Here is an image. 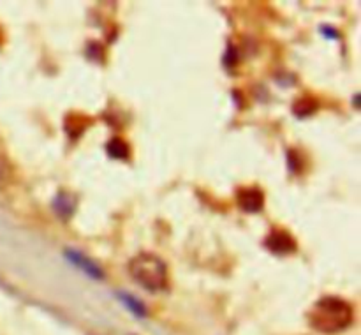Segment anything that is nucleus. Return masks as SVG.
I'll return each instance as SVG.
<instances>
[{
    "label": "nucleus",
    "mask_w": 361,
    "mask_h": 335,
    "mask_svg": "<svg viewBox=\"0 0 361 335\" xmlns=\"http://www.w3.org/2000/svg\"><path fill=\"white\" fill-rule=\"evenodd\" d=\"M129 274L137 286L150 293H161L169 288L168 264L154 252H140L129 261Z\"/></svg>",
    "instance_id": "f03ea898"
},
{
    "label": "nucleus",
    "mask_w": 361,
    "mask_h": 335,
    "mask_svg": "<svg viewBox=\"0 0 361 335\" xmlns=\"http://www.w3.org/2000/svg\"><path fill=\"white\" fill-rule=\"evenodd\" d=\"M264 247L270 252L277 254V256H288V254H295L298 249V242L293 236L291 231L284 228H274L268 236L264 238Z\"/></svg>",
    "instance_id": "7ed1b4c3"
},
{
    "label": "nucleus",
    "mask_w": 361,
    "mask_h": 335,
    "mask_svg": "<svg viewBox=\"0 0 361 335\" xmlns=\"http://www.w3.org/2000/svg\"><path fill=\"white\" fill-rule=\"evenodd\" d=\"M236 205L247 214H257L264 208V193L256 185L240 187L236 190Z\"/></svg>",
    "instance_id": "20e7f679"
},
{
    "label": "nucleus",
    "mask_w": 361,
    "mask_h": 335,
    "mask_svg": "<svg viewBox=\"0 0 361 335\" xmlns=\"http://www.w3.org/2000/svg\"><path fill=\"white\" fill-rule=\"evenodd\" d=\"M2 42H4V32L0 30V44H2Z\"/></svg>",
    "instance_id": "9d476101"
},
{
    "label": "nucleus",
    "mask_w": 361,
    "mask_h": 335,
    "mask_svg": "<svg viewBox=\"0 0 361 335\" xmlns=\"http://www.w3.org/2000/svg\"><path fill=\"white\" fill-rule=\"evenodd\" d=\"M316 109L317 102L316 99L312 97H300L298 101L295 102V106H293V111H295V115L298 116V118H307V116L312 115Z\"/></svg>",
    "instance_id": "1a4fd4ad"
},
{
    "label": "nucleus",
    "mask_w": 361,
    "mask_h": 335,
    "mask_svg": "<svg viewBox=\"0 0 361 335\" xmlns=\"http://www.w3.org/2000/svg\"><path fill=\"white\" fill-rule=\"evenodd\" d=\"M63 256L71 261V264H74L76 268H80V270L85 272V274H87L90 279H97V281H101V279L104 277V272H102V268L99 267L95 261H92L90 257L85 256L83 252H80V250L67 249V250H63Z\"/></svg>",
    "instance_id": "39448f33"
},
{
    "label": "nucleus",
    "mask_w": 361,
    "mask_h": 335,
    "mask_svg": "<svg viewBox=\"0 0 361 335\" xmlns=\"http://www.w3.org/2000/svg\"><path fill=\"white\" fill-rule=\"evenodd\" d=\"M116 296H118V300L122 302V305H126L127 309H129L136 317L147 316V309H145V305L136 298V296L129 295V293H123V291L116 293Z\"/></svg>",
    "instance_id": "6e6552de"
},
{
    "label": "nucleus",
    "mask_w": 361,
    "mask_h": 335,
    "mask_svg": "<svg viewBox=\"0 0 361 335\" xmlns=\"http://www.w3.org/2000/svg\"><path fill=\"white\" fill-rule=\"evenodd\" d=\"M53 210H55V214L59 215L60 219L67 221V219H71V215L74 214V210H76V200H74V196H71L69 193L60 190L55 196V200H53Z\"/></svg>",
    "instance_id": "423d86ee"
},
{
    "label": "nucleus",
    "mask_w": 361,
    "mask_h": 335,
    "mask_svg": "<svg viewBox=\"0 0 361 335\" xmlns=\"http://www.w3.org/2000/svg\"><path fill=\"white\" fill-rule=\"evenodd\" d=\"M106 152H108L109 157L122 159V161H127L130 157L129 143L126 140H122V138H113V140H109V143L106 145Z\"/></svg>",
    "instance_id": "0eeeda50"
},
{
    "label": "nucleus",
    "mask_w": 361,
    "mask_h": 335,
    "mask_svg": "<svg viewBox=\"0 0 361 335\" xmlns=\"http://www.w3.org/2000/svg\"><path fill=\"white\" fill-rule=\"evenodd\" d=\"M353 319L355 309L341 296H323L314 303L309 312L310 327L323 334H338L351 327Z\"/></svg>",
    "instance_id": "f257e3e1"
}]
</instances>
